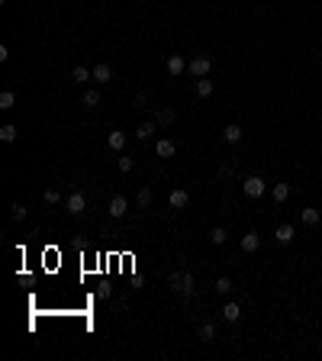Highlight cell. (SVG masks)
Segmentation results:
<instances>
[{"label":"cell","mask_w":322,"mask_h":361,"mask_svg":"<svg viewBox=\"0 0 322 361\" xmlns=\"http://www.w3.org/2000/svg\"><path fill=\"white\" fill-rule=\"evenodd\" d=\"M168 284H171V290H174V294H194V284H197V280H194V274H190V271H174V274L168 277Z\"/></svg>","instance_id":"cell-1"},{"label":"cell","mask_w":322,"mask_h":361,"mask_svg":"<svg viewBox=\"0 0 322 361\" xmlns=\"http://www.w3.org/2000/svg\"><path fill=\"white\" fill-rule=\"evenodd\" d=\"M187 71L194 74V77H206V74L213 71V61L206 58V55H197V58H190V61H187Z\"/></svg>","instance_id":"cell-2"},{"label":"cell","mask_w":322,"mask_h":361,"mask_svg":"<svg viewBox=\"0 0 322 361\" xmlns=\"http://www.w3.org/2000/svg\"><path fill=\"white\" fill-rule=\"evenodd\" d=\"M242 190H245V197H251V200H258V197H264L267 184L261 181V178H255V174H251V178H245V181H242Z\"/></svg>","instance_id":"cell-3"},{"label":"cell","mask_w":322,"mask_h":361,"mask_svg":"<svg viewBox=\"0 0 322 361\" xmlns=\"http://www.w3.org/2000/svg\"><path fill=\"white\" fill-rule=\"evenodd\" d=\"M126 210H129V204H126V197H123V193H116V197H110V204H107V213H110L113 219L126 216Z\"/></svg>","instance_id":"cell-4"},{"label":"cell","mask_w":322,"mask_h":361,"mask_svg":"<svg viewBox=\"0 0 322 361\" xmlns=\"http://www.w3.org/2000/svg\"><path fill=\"white\" fill-rule=\"evenodd\" d=\"M84 210H87V197H84V193H71V197H68V213L81 216Z\"/></svg>","instance_id":"cell-5"},{"label":"cell","mask_w":322,"mask_h":361,"mask_svg":"<svg viewBox=\"0 0 322 361\" xmlns=\"http://www.w3.org/2000/svg\"><path fill=\"white\" fill-rule=\"evenodd\" d=\"M168 204H171L174 210H184V207L190 204V193H187L184 187H177V190H171V197H168Z\"/></svg>","instance_id":"cell-6"},{"label":"cell","mask_w":322,"mask_h":361,"mask_svg":"<svg viewBox=\"0 0 322 361\" xmlns=\"http://www.w3.org/2000/svg\"><path fill=\"white\" fill-rule=\"evenodd\" d=\"M258 249H261V235L258 232H245V235H242V252L255 255Z\"/></svg>","instance_id":"cell-7"},{"label":"cell","mask_w":322,"mask_h":361,"mask_svg":"<svg viewBox=\"0 0 322 361\" xmlns=\"http://www.w3.org/2000/svg\"><path fill=\"white\" fill-rule=\"evenodd\" d=\"M126 133H123V129H113V133H110V139H107V142H110V148H113V152H123V145H126Z\"/></svg>","instance_id":"cell-8"},{"label":"cell","mask_w":322,"mask_h":361,"mask_svg":"<svg viewBox=\"0 0 322 361\" xmlns=\"http://www.w3.org/2000/svg\"><path fill=\"white\" fill-rule=\"evenodd\" d=\"M94 81H97V84H107V81H113V68L100 61V65L94 68Z\"/></svg>","instance_id":"cell-9"},{"label":"cell","mask_w":322,"mask_h":361,"mask_svg":"<svg viewBox=\"0 0 322 361\" xmlns=\"http://www.w3.org/2000/svg\"><path fill=\"white\" fill-rule=\"evenodd\" d=\"M271 197H274V204H284V200L290 197V184L277 181V184H274V190H271Z\"/></svg>","instance_id":"cell-10"},{"label":"cell","mask_w":322,"mask_h":361,"mask_svg":"<svg viewBox=\"0 0 322 361\" xmlns=\"http://www.w3.org/2000/svg\"><path fill=\"white\" fill-rule=\"evenodd\" d=\"M274 235H277V242H284V245H287V242H293L297 229H293L290 223H284V226H277V232H274Z\"/></svg>","instance_id":"cell-11"},{"label":"cell","mask_w":322,"mask_h":361,"mask_svg":"<svg viewBox=\"0 0 322 361\" xmlns=\"http://www.w3.org/2000/svg\"><path fill=\"white\" fill-rule=\"evenodd\" d=\"M180 71H187V61L180 58V55H171V58H168V74H174V77H177Z\"/></svg>","instance_id":"cell-12"},{"label":"cell","mask_w":322,"mask_h":361,"mask_svg":"<svg viewBox=\"0 0 322 361\" xmlns=\"http://www.w3.org/2000/svg\"><path fill=\"white\" fill-rule=\"evenodd\" d=\"M300 219H303V223H306V226H319V210L316 207H303V213H300Z\"/></svg>","instance_id":"cell-13"},{"label":"cell","mask_w":322,"mask_h":361,"mask_svg":"<svg viewBox=\"0 0 322 361\" xmlns=\"http://www.w3.org/2000/svg\"><path fill=\"white\" fill-rule=\"evenodd\" d=\"M155 155L171 158L174 155V142H171V139H158V142H155Z\"/></svg>","instance_id":"cell-14"},{"label":"cell","mask_w":322,"mask_h":361,"mask_svg":"<svg viewBox=\"0 0 322 361\" xmlns=\"http://www.w3.org/2000/svg\"><path fill=\"white\" fill-rule=\"evenodd\" d=\"M239 316H242V306H239V303H225V306H222V319H225V323H236Z\"/></svg>","instance_id":"cell-15"},{"label":"cell","mask_w":322,"mask_h":361,"mask_svg":"<svg viewBox=\"0 0 322 361\" xmlns=\"http://www.w3.org/2000/svg\"><path fill=\"white\" fill-rule=\"evenodd\" d=\"M155 129H158V123H139V129H135V139H142V142H145V139H149L152 133H155Z\"/></svg>","instance_id":"cell-16"},{"label":"cell","mask_w":322,"mask_h":361,"mask_svg":"<svg viewBox=\"0 0 322 361\" xmlns=\"http://www.w3.org/2000/svg\"><path fill=\"white\" fill-rule=\"evenodd\" d=\"M222 139H225V142H232V145H236L239 139H242V126H236V123H232V126H225V129H222Z\"/></svg>","instance_id":"cell-17"},{"label":"cell","mask_w":322,"mask_h":361,"mask_svg":"<svg viewBox=\"0 0 322 361\" xmlns=\"http://www.w3.org/2000/svg\"><path fill=\"white\" fill-rule=\"evenodd\" d=\"M90 77H94V71H87L84 65H77L74 71H71V81H74V84H84V81H90Z\"/></svg>","instance_id":"cell-18"},{"label":"cell","mask_w":322,"mask_h":361,"mask_svg":"<svg viewBox=\"0 0 322 361\" xmlns=\"http://www.w3.org/2000/svg\"><path fill=\"white\" fill-rule=\"evenodd\" d=\"M174 119H177V113H174L171 107H164V110H158V119H155V123H158V126H171Z\"/></svg>","instance_id":"cell-19"},{"label":"cell","mask_w":322,"mask_h":361,"mask_svg":"<svg viewBox=\"0 0 322 361\" xmlns=\"http://www.w3.org/2000/svg\"><path fill=\"white\" fill-rule=\"evenodd\" d=\"M213 94V81L210 77H197V97H210Z\"/></svg>","instance_id":"cell-20"},{"label":"cell","mask_w":322,"mask_h":361,"mask_svg":"<svg viewBox=\"0 0 322 361\" xmlns=\"http://www.w3.org/2000/svg\"><path fill=\"white\" fill-rule=\"evenodd\" d=\"M84 107L87 110H97L100 107V94L97 91H84Z\"/></svg>","instance_id":"cell-21"},{"label":"cell","mask_w":322,"mask_h":361,"mask_svg":"<svg viewBox=\"0 0 322 361\" xmlns=\"http://www.w3.org/2000/svg\"><path fill=\"white\" fill-rule=\"evenodd\" d=\"M213 339H216V326L203 323V326H200V342H213Z\"/></svg>","instance_id":"cell-22"},{"label":"cell","mask_w":322,"mask_h":361,"mask_svg":"<svg viewBox=\"0 0 322 361\" xmlns=\"http://www.w3.org/2000/svg\"><path fill=\"white\" fill-rule=\"evenodd\" d=\"M225 239H229V232H225L222 226H216L213 232H210V242H213V245H225Z\"/></svg>","instance_id":"cell-23"},{"label":"cell","mask_w":322,"mask_h":361,"mask_svg":"<svg viewBox=\"0 0 322 361\" xmlns=\"http://www.w3.org/2000/svg\"><path fill=\"white\" fill-rule=\"evenodd\" d=\"M135 204H139V207H152V190H149V187H139Z\"/></svg>","instance_id":"cell-24"},{"label":"cell","mask_w":322,"mask_h":361,"mask_svg":"<svg viewBox=\"0 0 322 361\" xmlns=\"http://www.w3.org/2000/svg\"><path fill=\"white\" fill-rule=\"evenodd\" d=\"M13 103H16V94H13V91H4V94H0V110H13Z\"/></svg>","instance_id":"cell-25"},{"label":"cell","mask_w":322,"mask_h":361,"mask_svg":"<svg viewBox=\"0 0 322 361\" xmlns=\"http://www.w3.org/2000/svg\"><path fill=\"white\" fill-rule=\"evenodd\" d=\"M0 139H4V142H16V126H10V123H7V126L0 129Z\"/></svg>","instance_id":"cell-26"},{"label":"cell","mask_w":322,"mask_h":361,"mask_svg":"<svg viewBox=\"0 0 322 361\" xmlns=\"http://www.w3.org/2000/svg\"><path fill=\"white\" fill-rule=\"evenodd\" d=\"M116 165H119V171H123V174L135 168V162H132V158H129V155H119V162H116Z\"/></svg>","instance_id":"cell-27"},{"label":"cell","mask_w":322,"mask_h":361,"mask_svg":"<svg viewBox=\"0 0 322 361\" xmlns=\"http://www.w3.org/2000/svg\"><path fill=\"white\" fill-rule=\"evenodd\" d=\"M213 287H216V294H229V290H232V280H229V277H219Z\"/></svg>","instance_id":"cell-28"},{"label":"cell","mask_w":322,"mask_h":361,"mask_svg":"<svg viewBox=\"0 0 322 361\" xmlns=\"http://www.w3.org/2000/svg\"><path fill=\"white\" fill-rule=\"evenodd\" d=\"M10 216L16 219V223H20V219H26V207H23V204H13V210H10Z\"/></svg>","instance_id":"cell-29"},{"label":"cell","mask_w":322,"mask_h":361,"mask_svg":"<svg viewBox=\"0 0 322 361\" xmlns=\"http://www.w3.org/2000/svg\"><path fill=\"white\" fill-rule=\"evenodd\" d=\"M232 174H236V162H225L219 168V178H232Z\"/></svg>","instance_id":"cell-30"},{"label":"cell","mask_w":322,"mask_h":361,"mask_svg":"<svg viewBox=\"0 0 322 361\" xmlns=\"http://www.w3.org/2000/svg\"><path fill=\"white\" fill-rule=\"evenodd\" d=\"M58 200H62V193H58L55 187H49L45 190V204H58Z\"/></svg>","instance_id":"cell-31"},{"label":"cell","mask_w":322,"mask_h":361,"mask_svg":"<svg viewBox=\"0 0 322 361\" xmlns=\"http://www.w3.org/2000/svg\"><path fill=\"white\" fill-rule=\"evenodd\" d=\"M110 294H113V287H110V284H97V297H100V300H107Z\"/></svg>","instance_id":"cell-32"},{"label":"cell","mask_w":322,"mask_h":361,"mask_svg":"<svg viewBox=\"0 0 322 361\" xmlns=\"http://www.w3.org/2000/svg\"><path fill=\"white\" fill-rule=\"evenodd\" d=\"M319 65H322V55H319Z\"/></svg>","instance_id":"cell-33"}]
</instances>
